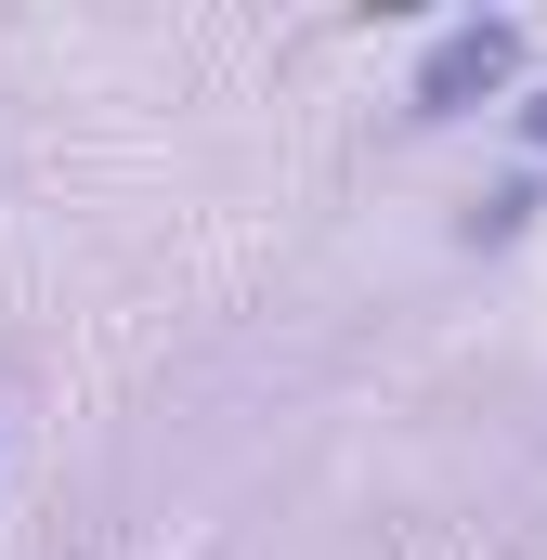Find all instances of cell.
I'll list each match as a JSON object with an SVG mask.
<instances>
[{"instance_id":"6da1fadb","label":"cell","mask_w":547,"mask_h":560,"mask_svg":"<svg viewBox=\"0 0 547 560\" xmlns=\"http://www.w3.org/2000/svg\"><path fill=\"white\" fill-rule=\"evenodd\" d=\"M522 66V26H443V52H430V79H417V118H456L469 92H496Z\"/></svg>"},{"instance_id":"7a4b0ae2","label":"cell","mask_w":547,"mask_h":560,"mask_svg":"<svg viewBox=\"0 0 547 560\" xmlns=\"http://www.w3.org/2000/svg\"><path fill=\"white\" fill-rule=\"evenodd\" d=\"M522 131H535V143H547V92H535V118H522Z\"/></svg>"}]
</instances>
